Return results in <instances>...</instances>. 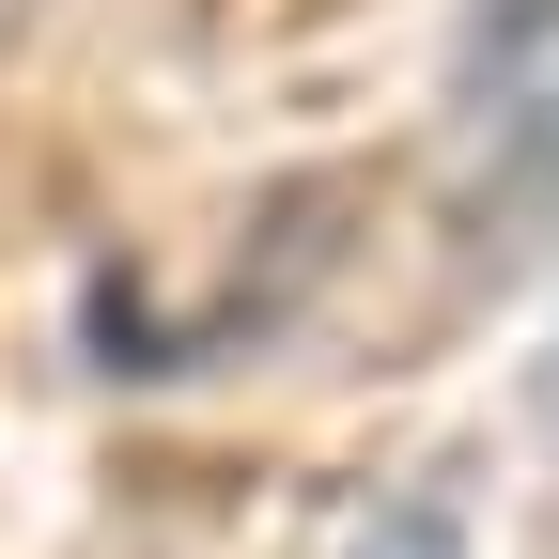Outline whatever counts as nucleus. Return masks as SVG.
Masks as SVG:
<instances>
[{
  "mask_svg": "<svg viewBox=\"0 0 559 559\" xmlns=\"http://www.w3.org/2000/svg\"><path fill=\"white\" fill-rule=\"evenodd\" d=\"M451 124L498 202H559V0H498L451 79Z\"/></svg>",
  "mask_w": 559,
  "mask_h": 559,
  "instance_id": "obj_1",
  "label": "nucleus"
},
{
  "mask_svg": "<svg viewBox=\"0 0 559 559\" xmlns=\"http://www.w3.org/2000/svg\"><path fill=\"white\" fill-rule=\"evenodd\" d=\"M342 559H466V513L451 498H389V513H358Z\"/></svg>",
  "mask_w": 559,
  "mask_h": 559,
  "instance_id": "obj_2",
  "label": "nucleus"
},
{
  "mask_svg": "<svg viewBox=\"0 0 559 559\" xmlns=\"http://www.w3.org/2000/svg\"><path fill=\"white\" fill-rule=\"evenodd\" d=\"M544 436H559V342H544Z\"/></svg>",
  "mask_w": 559,
  "mask_h": 559,
  "instance_id": "obj_3",
  "label": "nucleus"
}]
</instances>
